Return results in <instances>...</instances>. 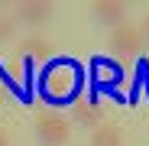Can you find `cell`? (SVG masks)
Wrapping results in <instances>:
<instances>
[{"label":"cell","mask_w":149,"mask_h":146,"mask_svg":"<svg viewBox=\"0 0 149 146\" xmlns=\"http://www.w3.org/2000/svg\"><path fill=\"white\" fill-rule=\"evenodd\" d=\"M36 88H39V97L49 104H74L84 88V71L74 59H52L42 65Z\"/></svg>","instance_id":"obj_1"},{"label":"cell","mask_w":149,"mask_h":146,"mask_svg":"<svg viewBox=\"0 0 149 146\" xmlns=\"http://www.w3.org/2000/svg\"><path fill=\"white\" fill-rule=\"evenodd\" d=\"M91 146H123V130L117 124H101L91 133Z\"/></svg>","instance_id":"obj_9"},{"label":"cell","mask_w":149,"mask_h":146,"mask_svg":"<svg viewBox=\"0 0 149 146\" xmlns=\"http://www.w3.org/2000/svg\"><path fill=\"white\" fill-rule=\"evenodd\" d=\"M71 117H74V124H84V127H101V104L94 101V97H78V101L71 104Z\"/></svg>","instance_id":"obj_7"},{"label":"cell","mask_w":149,"mask_h":146,"mask_svg":"<svg viewBox=\"0 0 149 146\" xmlns=\"http://www.w3.org/2000/svg\"><path fill=\"white\" fill-rule=\"evenodd\" d=\"M0 146H10V140H7V133L0 130Z\"/></svg>","instance_id":"obj_12"},{"label":"cell","mask_w":149,"mask_h":146,"mask_svg":"<svg viewBox=\"0 0 149 146\" xmlns=\"http://www.w3.org/2000/svg\"><path fill=\"white\" fill-rule=\"evenodd\" d=\"M10 39H13V16L0 13V45H3V42H10Z\"/></svg>","instance_id":"obj_10"},{"label":"cell","mask_w":149,"mask_h":146,"mask_svg":"<svg viewBox=\"0 0 149 146\" xmlns=\"http://www.w3.org/2000/svg\"><path fill=\"white\" fill-rule=\"evenodd\" d=\"M91 13H94V20H101L110 29H117V26L127 23V3H120V0H101V3L91 7Z\"/></svg>","instance_id":"obj_6"},{"label":"cell","mask_w":149,"mask_h":146,"mask_svg":"<svg viewBox=\"0 0 149 146\" xmlns=\"http://www.w3.org/2000/svg\"><path fill=\"white\" fill-rule=\"evenodd\" d=\"M143 42H149V13H146V20H143Z\"/></svg>","instance_id":"obj_11"},{"label":"cell","mask_w":149,"mask_h":146,"mask_svg":"<svg viewBox=\"0 0 149 146\" xmlns=\"http://www.w3.org/2000/svg\"><path fill=\"white\" fill-rule=\"evenodd\" d=\"M55 13L52 3H45V0H26V3H16V20L29 23V26H42V23H49Z\"/></svg>","instance_id":"obj_5"},{"label":"cell","mask_w":149,"mask_h":146,"mask_svg":"<svg viewBox=\"0 0 149 146\" xmlns=\"http://www.w3.org/2000/svg\"><path fill=\"white\" fill-rule=\"evenodd\" d=\"M52 52H55L52 42L42 39V36H26V39L19 42V55L29 59V62H33V59H45V62H52Z\"/></svg>","instance_id":"obj_8"},{"label":"cell","mask_w":149,"mask_h":146,"mask_svg":"<svg viewBox=\"0 0 149 146\" xmlns=\"http://www.w3.org/2000/svg\"><path fill=\"white\" fill-rule=\"evenodd\" d=\"M143 45H146V42H143V29H139V26H130V23L110 29V39H107V49H110L113 62H120V59H136V55L143 52Z\"/></svg>","instance_id":"obj_2"},{"label":"cell","mask_w":149,"mask_h":146,"mask_svg":"<svg viewBox=\"0 0 149 146\" xmlns=\"http://www.w3.org/2000/svg\"><path fill=\"white\" fill-rule=\"evenodd\" d=\"M91 81L97 91H117L123 85V65L107 59V55H97L91 62Z\"/></svg>","instance_id":"obj_4"},{"label":"cell","mask_w":149,"mask_h":146,"mask_svg":"<svg viewBox=\"0 0 149 146\" xmlns=\"http://www.w3.org/2000/svg\"><path fill=\"white\" fill-rule=\"evenodd\" d=\"M71 133V124L58 114V110H42L36 117V136L42 146H62Z\"/></svg>","instance_id":"obj_3"}]
</instances>
